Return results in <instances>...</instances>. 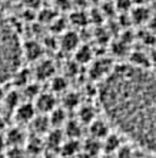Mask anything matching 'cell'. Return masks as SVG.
<instances>
[{
  "instance_id": "32",
  "label": "cell",
  "mask_w": 156,
  "mask_h": 158,
  "mask_svg": "<svg viewBox=\"0 0 156 158\" xmlns=\"http://www.w3.org/2000/svg\"><path fill=\"white\" fill-rule=\"evenodd\" d=\"M23 3H25L26 7L29 9H34L36 6H39V0H22Z\"/></svg>"
},
{
  "instance_id": "2",
  "label": "cell",
  "mask_w": 156,
  "mask_h": 158,
  "mask_svg": "<svg viewBox=\"0 0 156 158\" xmlns=\"http://www.w3.org/2000/svg\"><path fill=\"white\" fill-rule=\"evenodd\" d=\"M22 45L14 27L0 13V85L14 78L22 68Z\"/></svg>"
},
{
  "instance_id": "26",
  "label": "cell",
  "mask_w": 156,
  "mask_h": 158,
  "mask_svg": "<svg viewBox=\"0 0 156 158\" xmlns=\"http://www.w3.org/2000/svg\"><path fill=\"white\" fill-rule=\"evenodd\" d=\"M4 101H6V105L12 109H16L20 105V98L17 95V92H9L7 95L4 96Z\"/></svg>"
},
{
  "instance_id": "27",
  "label": "cell",
  "mask_w": 156,
  "mask_h": 158,
  "mask_svg": "<svg viewBox=\"0 0 156 158\" xmlns=\"http://www.w3.org/2000/svg\"><path fill=\"white\" fill-rule=\"evenodd\" d=\"M50 26H52V30H53L54 33L62 35V33H65V32H66V20H65V19L56 17V19L50 23Z\"/></svg>"
},
{
  "instance_id": "11",
  "label": "cell",
  "mask_w": 156,
  "mask_h": 158,
  "mask_svg": "<svg viewBox=\"0 0 156 158\" xmlns=\"http://www.w3.org/2000/svg\"><path fill=\"white\" fill-rule=\"evenodd\" d=\"M150 12L146 6H136V7L132 9L130 12V20L136 25H143V23H149L150 20Z\"/></svg>"
},
{
  "instance_id": "1",
  "label": "cell",
  "mask_w": 156,
  "mask_h": 158,
  "mask_svg": "<svg viewBox=\"0 0 156 158\" xmlns=\"http://www.w3.org/2000/svg\"><path fill=\"white\" fill-rule=\"evenodd\" d=\"M106 119L130 141L156 152V72L118 65L98 89Z\"/></svg>"
},
{
  "instance_id": "16",
  "label": "cell",
  "mask_w": 156,
  "mask_h": 158,
  "mask_svg": "<svg viewBox=\"0 0 156 158\" xmlns=\"http://www.w3.org/2000/svg\"><path fill=\"white\" fill-rule=\"evenodd\" d=\"M6 141L10 147H22L25 142V132L20 128H12L6 135Z\"/></svg>"
},
{
  "instance_id": "3",
  "label": "cell",
  "mask_w": 156,
  "mask_h": 158,
  "mask_svg": "<svg viewBox=\"0 0 156 158\" xmlns=\"http://www.w3.org/2000/svg\"><path fill=\"white\" fill-rule=\"evenodd\" d=\"M115 66L116 65H113V62H112L110 59H106V58H100L98 60H93V63H92V66H90V71H89L90 78L102 82L103 79H106L109 76V73L115 69Z\"/></svg>"
},
{
  "instance_id": "33",
  "label": "cell",
  "mask_w": 156,
  "mask_h": 158,
  "mask_svg": "<svg viewBox=\"0 0 156 158\" xmlns=\"http://www.w3.org/2000/svg\"><path fill=\"white\" fill-rule=\"evenodd\" d=\"M149 29L152 32H156V16H152L149 20Z\"/></svg>"
},
{
  "instance_id": "14",
  "label": "cell",
  "mask_w": 156,
  "mask_h": 158,
  "mask_svg": "<svg viewBox=\"0 0 156 158\" xmlns=\"http://www.w3.org/2000/svg\"><path fill=\"white\" fill-rule=\"evenodd\" d=\"M102 147H103V150H105V152H106V154H113V152H116V151L122 147L119 135H116V134H112L110 132L102 141Z\"/></svg>"
},
{
  "instance_id": "23",
  "label": "cell",
  "mask_w": 156,
  "mask_h": 158,
  "mask_svg": "<svg viewBox=\"0 0 156 158\" xmlns=\"http://www.w3.org/2000/svg\"><path fill=\"white\" fill-rule=\"evenodd\" d=\"M50 86H52V92L62 94L67 89V81L63 76H53L50 79Z\"/></svg>"
},
{
  "instance_id": "22",
  "label": "cell",
  "mask_w": 156,
  "mask_h": 158,
  "mask_svg": "<svg viewBox=\"0 0 156 158\" xmlns=\"http://www.w3.org/2000/svg\"><path fill=\"white\" fill-rule=\"evenodd\" d=\"M80 104V98L76 92H67L63 96V108L65 109H73L78 108Z\"/></svg>"
},
{
  "instance_id": "34",
  "label": "cell",
  "mask_w": 156,
  "mask_h": 158,
  "mask_svg": "<svg viewBox=\"0 0 156 158\" xmlns=\"http://www.w3.org/2000/svg\"><path fill=\"white\" fill-rule=\"evenodd\" d=\"M3 147H4V137L0 135V152L3 151Z\"/></svg>"
},
{
  "instance_id": "15",
  "label": "cell",
  "mask_w": 156,
  "mask_h": 158,
  "mask_svg": "<svg viewBox=\"0 0 156 158\" xmlns=\"http://www.w3.org/2000/svg\"><path fill=\"white\" fill-rule=\"evenodd\" d=\"M49 119L50 124L53 128H62L65 127L66 122H67V117H66V109L65 108H56L53 109L52 112L49 114Z\"/></svg>"
},
{
  "instance_id": "4",
  "label": "cell",
  "mask_w": 156,
  "mask_h": 158,
  "mask_svg": "<svg viewBox=\"0 0 156 158\" xmlns=\"http://www.w3.org/2000/svg\"><path fill=\"white\" fill-rule=\"evenodd\" d=\"M34 105H36V109L40 114L49 115L53 109L58 108V99H56L54 94H52V92H45V94H40V95L36 98Z\"/></svg>"
},
{
  "instance_id": "7",
  "label": "cell",
  "mask_w": 156,
  "mask_h": 158,
  "mask_svg": "<svg viewBox=\"0 0 156 158\" xmlns=\"http://www.w3.org/2000/svg\"><path fill=\"white\" fill-rule=\"evenodd\" d=\"M59 46L65 52H76V49L80 46V38L73 30H66L65 33H62V38L59 39Z\"/></svg>"
},
{
  "instance_id": "20",
  "label": "cell",
  "mask_w": 156,
  "mask_h": 158,
  "mask_svg": "<svg viewBox=\"0 0 156 158\" xmlns=\"http://www.w3.org/2000/svg\"><path fill=\"white\" fill-rule=\"evenodd\" d=\"M102 141L100 139H96V138H89L85 144H83V151L86 155H94L98 154L99 151L102 150Z\"/></svg>"
},
{
  "instance_id": "29",
  "label": "cell",
  "mask_w": 156,
  "mask_h": 158,
  "mask_svg": "<svg viewBox=\"0 0 156 158\" xmlns=\"http://www.w3.org/2000/svg\"><path fill=\"white\" fill-rule=\"evenodd\" d=\"M116 158H133V152L127 145H122L116 151Z\"/></svg>"
},
{
  "instance_id": "8",
  "label": "cell",
  "mask_w": 156,
  "mask_h": 158,
  "mask_svg": "<svg viewBox=\"0 0 156 158\" xmlns=\"http://www.w3.org/2000/svg\"><path fill=\"white\" fill-rule=\"evenodd\" d=\"M36 105L30 104V102H25L16 108V119L22 124H30L36 117Z\"/></svg>"
},
{
  "instance_id": "10",
  "label": "cell",
  "mask_w": 156,
  "mask_h": 158,
  "mask_svg": "<svg viewBox=\"0 0 156 158\" xmlns=\"http://www.w3.org/2000/svg\"><path fill=\"white\" fill-rule=\"evenodd\" d=\"M30 125H32L33 132L36 134V135H39V134H47L50 131L49 128L52 127L50 119H49V115H46V114L36 115L34 119L30 122Z\"/></svg>"
},
{
  "instance_id": "13",
  "label": "cell",
  "mask_w": 156,
  "mask_h": 158,
  "mask_svg": "<svg viewBox=\"0 0 156 158\" xmlns=\"http://www.w3.org/2000/svg\"><path fill=\"white\" fill-rule=\"evenodd\" d=\"M46 145L49 147L52 151L60 150V147L65 141H63V134L60 132V128H54L47 132V138H46Z\"/></svg>"
},
{
  "instance_id": "21",
  "label": "cell",
  "mask_w": 156,
  "mask_h": 158,
  "mask_svg": "<svg viewBox=\"0 0 156 158\" xmlns=\"http://www.w3.org/2000/svg\"><path fill=\"white\" fill-rule=\"evenodd\" d=\"M130 59H132L130 60L132 65H133V66H138V68H146V69H148L149 63H150L149 56L146 53H143V52H135V53H132Z\"/></svg>"
},
{
  "instance_id": "25",
  "label": "cell",
  "mask_w": 156,
  "mask_h": 158,
  "mask_svg": "<svg viewBox=\"0 0 156 158\" xmlns=\"http://www.w3.org/2000/svg\"><path fill=\"white\" fill-rule=\"evenodd\" d=\"M70 22L74 26H85V23L89 22V16L83 15V12H74L70 15Z\"/></svg>"
},
{
  "instance_id": "5",
  "label": "cell",
  "mask_w": 156,
  "mask_h": 158,
  "mask_svg": "<svg viewBox=\"0 0 156 158\" xmlns=\"http://www.w3.org/2000/svg\"><path fill=\"white\" fill-rule=\"evenodd\" d=\"M23 58H26L30 62H37L43 56V46L37 40H27L22 45Z\"/></svg>"
},
{
  "instance_id": "12",
  "label": "cell",
  "mask_w": 156,
  "mask_h": 158,
  "mask_svg": "<svg viewBox=\"0 0 156 158\" xmlns=\"http://www.w3.org/2000/svg\"><path fill=\"white\" fill-rule=\"evenodd\" d=\"M65 134L67 138H73V139H79L82 135V128H83V122H80L79 119H69L66 122Z\"/></svg>"
},
{
  "instance_id": "37",
  "label": "cell",
  "mask_w": 156,
  "mask_h": 158,
  "mask_svg": "<svg viewBox=\"0 0 156 158\" xmlns=\"http://www.w3.org/2000/svg\"><path fill=\"white\" fill-rule=\"evenodd\" d=\"M0 158H7V157H6V155H3L2 152H0Z\"/></svg>"
},
{
  "instance_id": "18",
  "label": "cell",
  "mask_w": 156,
  "mask_h": 158,
  "mask_svg": "<svg viewBox=\"0 0 156 158\" xmlns=\"http://www.w3.org/2000/svg\"><path fill=\"white\" fill-rule=\"evenodd\" d=\"M79 150H80V144L78 139H73V138H67V141H65L60 147L62 154L66 157H73L79 152Z\"/></svg>"
},
{
  "instance_id": "35",
  "label": "cell",
  "mask_w": 156,
  "mask_h": 158,
  "mask_svg": "<svg viewBox=\"0 0 156 158\" xmlns=\"http://www.w3.org/2000/svg\"><path fill=\"white\" fill-rule=\"evenodd\" d=\"M45 158H59V157H58L56 154H54V152H50V154H47Z\"/></svg>"
},
{
  "instance_id": "36",
  "label": "cell",
  "mask_w": 156,
  "mask_h": 158,
  "mask_svg": "<svg viewBox=\"0 0 156 158\" xmlns=\"http://www.w3.org/2000/svg\"><path fill=\"white\" fill-rule=\"evenodd\" d=\"M3 127H4V122H3V119H2V118H0V129L3 128Z\"/></svg>"
},
{
  "instance_id": "19",
  "label": "cell",
  "mask_w": 156,
  "mask_h": 158,
  "mask_svg": "<svg viewBox=\"0 0 156 158\" xmlns=\"http://www.w3.org/2000/svg\"><path fill=\"white\" fill-rule=\"evenodd\" d=\"M93 119H96V112H94L93 106L90 105H82L79 108V121L83 124H90Z\"/></svg>"
},
{
  "instance_id": "28",
  "label": "cell",
  "mask_w": 156,
  "mask_h": 158,
  "mask_svg": "<svg viewBox=\"0 0 156 158\" xmlns=\"http://www.w3.org/2000/svg\"><path fill=\"white\" fill-rule=\"evenodd\" d=\"M7 158H25V151L22 150V147H10V150L6 154Z\"/></svg>"
},
{
  "instance_id": "24",
  "label": "cell",
  "mask_w": 156,
  "mask_h": 158,
  "mask_svg": "<svg viewBox=\"0 0 156 158\" xmlns=\"http://www.w3.org/2000/svg\"><path fill=\"white\" fill-rule=\"evenodd\" d=\"M43 150V142L39 141V138L34 137L32 138L29 142H27V148H26V151H29L32 155H34L36 157L37 154H40V151Z\"/></svg>"
},
{
  "instance_id": "31",
  "label": "cell",
  "mask_w": 156,
  "mask_h": 158,
  "mask_svg": "<svg viewBox=\"0 0 156 158\" xmlns=\"http://www.w3.org/2000/svg\"><path fill=\"white\" fill-rule=\"evenodd\" d=\"M72 2L73 0H56V7L59 10H69L72 7Z\"/></svg>"
},
{
  "instance_id": "17",
  "label": "cell",
  "mask_w": 156,
  "mask_h": 158,
  "mask_svg": "<svg viewBox=\"0 0 156 158\" xmlns=\"http://www.w3.org/2000/svg\"><path fill=\"white\" fill-rule=\"evenodd\" d=\"M74 58L78 63H89L93 59V50L90 49V46L80 45L74 52Z\"/></svg>"
},
{
  "instance_id": "30",
  "label": "cell",
  "mask_w": 156,
  "mask_h": 158,
  "mask_svg": "<svg viewBox=\"0 0 156 158\" xmlns=\"http://www.w3.org/2000/svg\"><path fill=\"white\" fill-rule=\"evenodd\" d=\"M132 6V0H116L115 2V7L122 10V12H126L129 10Z\"/></svg>"
},
{
  "instance_id": "6",
  "label": "cell",
  "mask_w": 156,
  "mask_h": 158,
  "mask_svg": "<svg viewBox=\"0 0 156 158\" xmlns=\"http://www.w3.org/2000/svg\"><path fill=\"white\" fill-rule=\"evenodd\" d=\"M54 65L52 60L47 59H40L36 62V68H34V76L39 81H50L54 76Z\"/></svg>"
},
{
  "instance_id": "9",
  "label": "cell",
  "mask_w": 156,
  "mask_h": 158,
  "mask_svg": "<svg viewBox=\"0 0 156 158\" xmlns=\"http://www.w3.org/2000/svg\"><path fill=\"white\" fill-rule=\"evenodd\" d=\"M89 134H90L92 138H96V139H100L103 141L105 138L110 134L109 131V124H107L105 119H93L89 124Z\"/></svg>"
}]
</instances>
